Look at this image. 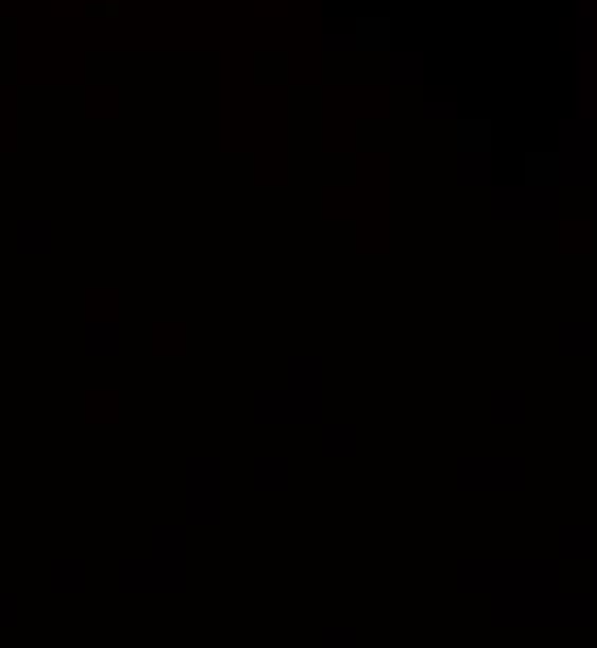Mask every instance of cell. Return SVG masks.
Instances as JSON below:
<instances>
[{
  "instance_id": "obj_1",
  "label": "cell",
  "mask_w": 597,
  "mask_h": 648,
  "mask_svg": "<svg viewBox=\"0 0 597 648\" xmlns=\"http://www.w3.org/2000/svg\"><path fill=\"white\" fill-rule=\"evenodd\" d=\"M466 598H509V593L564 589V564L555 555H466L454 572Z\"/></svg>"
},
{
  "instance_id": "obj_2",
  "label": "cell",
  "mask_w": 597,
  "mask_h": 648,
  "mask_svg": "<svg viewBox=\"0 0 597 648\" xmlns=\"http://www.w3.org/2000/svg\"><path fill=\"white\" fill-rule=\"evenodd\" d=\"M487 623L500 627V632H513V627H593L597 593L593 589L509 593V598H492Z\"/></svg>"
},
{
  "instance_id": "obj_3",
  "label": "cell",
  "mask_w": 597,
  "mask_h": 648,
  "mask_svg": "<svg viewBox=\"0 0 597 648\" xmlns=\"http://www.w3.org/2000/svg\"><path fill=\"white\" fill-rule=\"evenodd\" d=\"M458 492H496V496H517L530 488V462L517 454H466L454 466Z\"/></svg>"
},
{
  "instance_id": "obj_4",
  "label": "cell",
  "mask_w": 597,
  "mask_h": 648,
  "mask_svg": "<svg viewBox=\"0 0 597 648\" xmlns=\"http://www.w3.org/2000/svg\"><path fill=\"white\" fill-rule=\"evenodd\" d=\"M115 589L128 593V598H140V593H170V598H178V593L191 589V568L166 564L157 555H128L115 568Z\"/></svg>"
},
{
  "instance_id": "obj_5",
  "label": "cell",
  "mask_w": 597,
  "mask_h": 648,
  "mask_svg": "<svg viewBox=\"0 0 597 648\" xmlns=\"http://www.w3.org/2000/svg\"><path fill=\"white\" fill-rule=\"evenodd\" d=\"M487 212H492L496 221H559V216H564V195H559V187L504 183L492 191Z\"/></svg>"
},
{
  "instance_id": "obj_6",
  "label": "cell",
  "mask_w": 597,
  "mask_h": 648,
  "mask_svg": "<svg viewBox=\"0 0 597 648\" xmlns=\"http://www.w3.org/2000/svg\"><path fill=\"white\" fill-rule=\"evenodd\" d=\"M250 416H255V424H322L327 403H322V394H297L288 386L284 390L267 386V390L255 394Z\"/></svg>"
},
{
  "instance_id": "obj_7",
  "label": "cell",
  "mask_w": 597,
  "mask_h": 648,
  "mask_svg": "<svg viewBox=\"0 0 597 648\" xmlns=\"http://www.w3.org/2000/svg\"><path fill=\"white\" fill-rule=\"evenodd\" d=\"M597 555V530L585 526V521H568L555 534V560L559 564H593Z\"/></svg>"
},
{
  "instance_id": "obj_8",
  "label": "cell",
  "mask_w": 597,
  "mask_h": 648,
  "mask_svg": "<svg viewBox=\"0 0 597 648\" xmlns=\"http://www.w3.org/2000/svg\"><path fill=\"white\" fill-rule=\"evenodd\" d=\"M47 589L56 593V598H81V593H89V564L81 555H60V560H51Z\"/></svg>"
},
{
  "instance_id": "obj_9",
  "label": "cell",
  "mask_w": 597,
  "mask_h": 648,
  "mask_svg": "<svg viewBox=\"0 0 597 648\" xmlns=\"http://www.w3.org/2000/svg\"><path fill=\"white\" fill-rule=\"evenodd\" d=\"M555 352L572 360H589L597 352V322L593 318H564L555 327Z\"/></svg>"
},
{
  "instance_id": "obj_10",
  "label": "cell",
  "mask_w": 597,
  "mask_h": 648,
  "mask_svg": "<svg viewBox=\"0 0 597 648\" xmlns=\"http://www.w3.org/2000/svg\"><path fill=\"white\" fill-rule=\"evenodd\" d=\"M250 483H255V492H263V496H280L293 488V462L284 454H259L250 462Z\"/></svg>"
},
{
  "instance_id": "obj_11",
  "label": "cell",
  "mask_w": 597,
  "mask_h": 648,
  "mask_svg": "<svg viewBox=\"0 0 597 648\" xmlns=\"http://www.w3.org/2000/svg\"><path fill=\"white\" fill-rule=\"evenodd\" d=\"M487 420L500 424V428H521L530 420V394L517 390V386L492 390V399H487Z\"/></svg>"
},
{
  "instance_id": "obj_12",
  "label": "cell",
  "mask_w": 597,
  "mask_h": 648,
  "mask_svg": "<svg viewBox=\"0 0 597 648\" xmlns=\"http://www.w3.org/2000/svg\"><path fill=\"white\" fill-rule=\"evenodd\" d=\"M149 547H153L157 560H166V564H187V555H191V526H187V521H166V526L153 530Z\"/></svg>"
},
{
  "instance_id": "obj_13",
  "label": "cell",
  "mask_w": 597,
  "mask_h": 648,
  "mask_svg": "<svg viewBox=\"0 0 597 648\" xmlns=\"http://www.w3.org/2000/svg\"><path fill=\"white\" fill-rule=\"evenodd\" d=\"M318 449H322V458H331V462L356 458V454H360V428H356L352 420H331V424H322Z\"/></svg>"
},
{
  "instance_id": "obj_14",
  "label": "cell",
  "mask_w": 597,
  "mask_h": 648,
  "mask_svg": "<svg viewBox=\"0 0 597 648\" xmlns=\"http://www.w3.org/2000/svg\"><path fill=\"white\" fill-rule=\"evenodd\" d=\"M521 183L526 187H559L564 191V166H559L555 149H534L521 161Z\"/></svg>"
},
{
  "instance_id": "obj_15",
  "label": "cell",
  "mask_w": 597,
  "mask_h": 648,
  "mask_svg": "<svg viewBox=\"0 0 597 648\" xmlns=\"http://www.w3.org/2000/svg\"><path fill=\"white\" fill-rule=\"evenodd\" d=\"M288 390H297V394H322V377H327V365H322V356L314 352H301L288 360Z\"/></svg>"
},
{
  "instance_id": "obj_16",
  "label": "cell",
  "mask_w": 597,
  "mask_h": 648,
  "mask_svg": "<svg viewBox=\"0 0 597 648\" xmlns=\"http://www.w3.org/2000/svg\"><path fill=\"white\" fill-rule=\"evenodd\" d=\"M454 144H458V153H492L496 123L492 119H458Z\"/></svg>"
},
{
  "instance_id": "obj_17",
  "label": "cell",
  "mask_w": 597,
  "mask_h": 648,
  "mask_svg": "<svg viewBox=\"0 0 597 648\" xmlns=\"http://www.w3.org/2000/svg\"><path fill=\"white\" fill-rule=\"evenodd\" d=\"M225 521V496L221 492H187V526H221Z\"/></svg>"
},
{
  "instance_id": "obj_18",
  "label": "cell",
  "mask_w": 597,
  "mask_h": 648,
  "mask_svg": "<svg viewBox=\"0 0 597 648\" xmlns=\"http://www.w3.org/2000/svg\"><path fill=\"white\" fill-rule=\"evenodd\" d=\"M225 479V462L212 454H199L187 462V492H221Z\"/></svg>"
},
{
  "instance_id": "obj_19",
  "label": "cell",
  "mask_w": 597,
  "mask_h": 648,
  "mask_svg": "<svg viewBox=\"0 0 597 648\" xmlns=\"http://www.w3.org/2000/svg\"><path fill=\"white\" fill-rule=\"evenodd\" d=\"M386 77H390V85H424L428 60L420 56V51H390Z\"/></svg>"
},
{
  "instance_id": "obj_20",
  "label": "cell",
  "mask_w": 597,
  "mask_h": 648,
  "mask_svg": "<svg viewBox=\"0 0 597 648\" xmlns=\"http://www.w3.org/2000/svg\"><path fill=\"white\" fill-rule=\"evenodd\" d=\"M352 39H356V51H390L394 26H390V17H360L352 26Z\"/></svg>"
},
{
  "instance_id": "obj_21",
  "label": "cell",
  "mask_w": 597,
  "mask_h": 648,
  "mask_svg": "<svg viewBox=\"0 0 597 648\" xmlns=\"http://www.w3.org/2000/svg\"><path fill=\"white\" fill-rule=\"evenodd\" d=\"M454 174H458L462 187H492V178H496L492 153H458Z\"/></svg>"
},
{
  "instance_id": "obj_22",
  "label": "cell",
  "mask_w": 597,
  "mask_h": 648,
  "mask_svg": "<svg viewBox=\"0 0 597 648\" xmlns=\"http://www.w3.org/2000/svg\"><path fill=\"white\" fill-rule=\"evenodd\" d=\"M89 356H119V322H94L85 331Z\"/></svg>"
},
{
  "instance_id": "obj_23",
  "label": "cell",
  "mask_w": 597,
  "mask_h": 648,
  "mask_svg": "<svg viewBox=\"0 0 597 648\" xmlns=\"http://www.w3.org/2000/svg\"><path fill=\"white\" fill-rule=\"evenodd\" d=\"M318 648H360V632L352 623H331V627H322Z\"/></svg>"
},
{
  "instance_id": "obj_24",
  "label": "cell",
  "mask_w": 597,
  "mask_h": 648,
  "mask_svg": "<svg viewBox=\"0 0 597 648\" xmlns=\"http://www.w3.org/2000/svg\"><path fill=\"white\" fill-rule=\"evenodd\" d=\"M22 627V598L13 589H0V632H13Z\"/></svg>"
},
{
  "instance_id": "obj_25",
  "label": "cell",
  "mask_w": 597,
  "mask_h": 648,
  "mask_svg": "<svg viewBox=\"0 0 597 648\" xmlns=\"http://www.w3.org/2000/svg\"><path fill=\"white\" fill-rule=\"evenodd\" d=\"M420 115H424V119H458L462 111H458V102H445V98H428V102L420 106Z\"/></svg>"
},
{
  "instance_id": "obj_26",
  "label": "cell",
  "mask_w": 597,
  "mask_h": 648,
  "mask_svg": "<svg viewBox=\"0 0 597 648\" xmlns=\"http://www.w3.org/2000/svg\"><path fill=\"white\" fill-rule=\"evenodd\" d=\"M322 51H331V56H339V51H356V39H352V30L348 34H322Z\"/></svg>"
},
{
  "instance_id": "obj_27",
  "label": "cell",
  "mask_w": 597,
  "mask_h": 648,
  "mask_svg": "<svg viewBox=\"0 0 597 648\" xmlns=\"http://www.w3.org/2000/svg\"><path fill=\"white\" fill-rule=\"evenodd\" d=\"M589 221H597V183L589 187Z\"/></svg>"
},
{
  "instance_id": "obj_28",
  "label": "cell",
  "mask_w": 597,
  "mask_h": 648,
  "mask_svg": "<svg viewBox=\"0 0 597 648\" xmlns=\"http://www.w3.org/2000/svg\"><path fill=\"white\" fill-rule=\"evenodd\" d=\"M589 382H593V390H597V352L589 356Z\"/></svg>"
},
{
  "instance_id": "obj_29",
  "label": "cell",
  "mask_w": 597,
  "mask_h": 648,
  "mask_svg": "<svg viewBox=\"0 0 597 648\" xmlns=\"http://www.w3.org/2000/svg\"><path fill=\"white\" fill-rule=\"evenodd\" d=\"M589 589L597 593V555H593V568H589Z\"/></svg>"
},
{
  "instance_id": "obj_30",
  "label": "cell",
  "mask_w": 597,
  "mask_h": 648,
  "mask_svg": "<svg viewBox=\"0 0 597 648\" xmlns=\"http://www.w3.org/2000/svg\"><path fill=\"white\" fill-rule=\"evenodd\" d=\"M589 318L597 322V288H593V297H589Z\"/></svg>"
}]
</instances>
